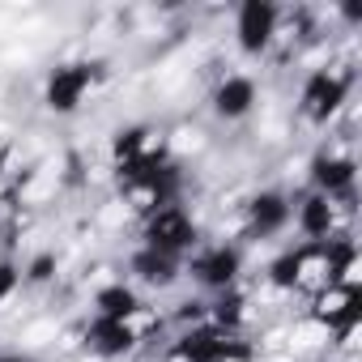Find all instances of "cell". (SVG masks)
Here are the masks:
<instances>
[{
    "label": "cell",
    "instance_id": "12",
    "mask_svg": "<svg viewBox=\"0 0 362 362\" xmlns=\"http://www.w3.org/2000/svg\"><path fill=\"white\" fill-rule=\"evenodd\" d=\"M22 286H26V281H22V264L9 260V256H0V307H5Z\"/></svg>",
    "mask_w": 362,
    "mask_h": 362
},
{
    "label": "cell",
    "instance_id": "9",
    "mask_svg": "<svg viewBox=\"0 0 362 362\" xmlns=\"http://www.w3.org/2000/svg\"><path fill=\"white\" fill-rule=\"evenodd\" d=\"M303 315L315 320V324L332 337V332H341L345 324H358V320H362V294H358V286H337V281H332L328 290H320L315 298H307Z\"/></svg>",
    "mask_w": 362,
    "mask_h": 362
},
{
    "label": "cell",
    "instance_id": "8",
    "mask_svg": "<svg viewBox=\"0 0 362 362\" xmlns=\"http://www.w3.org/2000/svg\"><path fill=\"white\" fill-rule=\"evenodd\" d=\"M235 43L243 56H269L277 43V22H281V5L273 0H247L235 9Z\"/></svg>",
    "mask_w": 362,
    "mask_h": 362
},
{
    "label": "cell",
    "instance_id": "13",
    "mask_svg": "<svg viewBox=\"0 0 362 362\" xmlns=\"http://www.w3.org/2000/svg\"><path fill=\"white\" fill-rule=\"evenodd\" d=\"M0 362H35L30 354H0Z\"/></svg>",
    "mask_w": 362,
    "mask_h": 362
},
{
    "label": "cell",
    "instance_id": "7",
    "mask_svg": "<svg viewBox=\"0 0 362 362\" xmlns=\"http://www.w3.org/2000/svg\"><path fill=\"white\" fill-rule=\"evenodd\" d=\"M307 184L311 192H324V197H337V201H354V188H358V162H354V149L349 145H324L311 162H307Z\"/></svg>",
    "mask_w": 362,
    "mask_h": 362
},
{
    "label": "cell",
    "instance_id": "10",
    "mask_svg": "<svg viewBox=\"0 0 362 362\" xmlns=\"http://www.w3.org/2000/svg\"><path fill=\"white\" fill-rule=\"evenodd\" d=\"M256 103H260V90H256V77H252V73H222L218 86L209 90V107H214V115L226 119V124L247 119V115L256 111Z\"/></svg>",
    "mask_w": 362,
    "mask_h": 362
},
{
    "label": "cell",
    "instance_id": "3",
    "mask_svg": "<svg viewBox=\"0 0 362 362\" xmlns=\"http://www.w3.org/2000/svg\"><path fill=\"white\" fill-rule=\"evenodd\" d=\"M136 235H141L136 247H149V252L170 256V260H188V252L201 243V226H197V218H192V209L184 201H175V205L141 218Z\"/></svg>",
    "mask_w": 362,
    "mask_h": 362
},
{
    "label": "cell",
    "instance_id": "6",
    "mask_svg": "<svg viewBox=\"0 0 362 362\" xmlns=\"http://www.w3.org/2000/svg\"><path fill=\"white\" fill-rule=\"evenodd\" d=\"M235 226L243 239H277L290 218H294V201L277 188H264V192H252L243 205H235Z\"/></svg>",
    "mask_w": 362,
    "mask_h": 362
},
{
    "label": "cell",
    "instance_id": "4",
    "mask_svg": "<svg viewBox=\"0 0 362 362\" xmlns=\"http://www.w3.org/2000/svg\"><path fill=\"white\" fill-rule=\"evenodd\" d=\"M184 273H188L201 290H209V294L218 298V294H226V290H235V286L243 281V247H239L235 239H201V243L188 252Z\"/></svg>",
    "mask_w": 362,
    "mask_h": 362
},
{
    "label": "cell",
    "instance_id": "11",
    "mask_svg": "<svg viewBox=\"0 0 362 362\" xmlns=\"http://www.w3.org/2000/svg\"><path fill=\"white\" fill-rule=\"evenodd\" d=\"M179 273H184V260H170V256H158L149 247H136L132 252V286H175Z\"/></svg>",
    "mask_w": 362,
    "mask_h": 362
},
{
    "label": "cell",
    "instance_id": "1",
    "mask_svg": "<svg viewBox=\"0 0 362 362\" xmlns=\"http://www.w3.org/2000/svg\"><path fill=\"white\" fill-rule=\"evenodd\" d=\"M354 64L349 60H328L320 69H311L298 86V98H294V111L307 128H332L349 107H354Z\"/></svg>",
    "mask_w": 362,
    "mask_h": 362
},
{
    "label": "cell",
    "instance_id": "2",
    "mask_svg": "<svg viewBox=\"0 0 362 362\" xmlns=\"http://www.w3.org/2000/svg\"><path fill=\"white\" fill-rule=\"evenodd\" d=\"M107 162H111V175L124 179V175H141V170H158V166H170V141H166V128L158 124H132V128H119L111 136V149H107Z\"/></svg>",
    "mask_w": 362,
    "mask_h": 362
},
{
    "label": "cell",
    "instance_id": "5",
    "mask_svg": "<svg viewBox=\"0 0 362 362\" xmlns=\"http://www.w3.org/2000/svg\"><path fill=\"white\" fill-rule=\"evenodd\" d=\"M98 90V64L90 60H69V64H56L43 81V103L56 111V115H73L81 111Z\"/></svg>",
    "mask_w": 362,
    "mask_h": 362
}]
</instances>
